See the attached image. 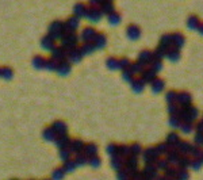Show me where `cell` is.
<instances>
[{"mask_svg": "<svg viewBox=\"0 0 203 180\" xmlns=\"http://www.w3.org/2000/svg\"><path fill=\"white\" fill-rule=\"evenodd\" d=\"M41 45H42V47L43 49H48V50H53L54 49V38L53 37H50V35H45L41 39Z\"/></svg>", "mask_w": 203, "mask_h": 180, "instance_id": "1", "label": "cell"}, {"mask_svg": "<svg viewBox=\"0 0 203 180\" xmlns=\"http://www.w3.org/2000/svg\"><path fill=\"white\" fill-rule=\"evenodd\" d=\"M52 54H53V58L57 61V60H64V57H65V49L62 46H56L54 49L52 50Z\"/></svg>", "mask_w": 203, "mask_h": 180, "instance_id": "2", "label": "cell"}, {"mask_svg": "<svg viewBox=\"0 0 203 180\" xmlns=\"http://www.w3.org/2000/svg\"><path fill=\"white\" fill-rule=\"evenodd\" d=\"M31 64H33L34 68L42 69V68H45V66H46V60L43 58V57H41V56H34Z\"/></svg>", "mask_w": 203, "mask_h": 180, "instance_id": "3", "label": "cell"}, {"mask_svg": "<svg viewBox=\"0 0 203 180\" xmlns=\"http://www.w3.org/2000/svg\"><path fill=\"white\" fill-rule=\"evenodd\" d=\"M42 137L45 138L46 141H53L56 140V131L53 127H46L45 130L42 131Z\"/></svg>", "mask_w": 203, "mask_h": 180, "instance_id": "4", "label": "cell"}, {"mask_svg": "<svg viewBox=\"0 0 203 180\" xmlns=\"http://www.w3.org/2000/svg\"><path fill=\"white\" fill-rule=\"evenodd\" d=\"M52 127L54 129V131L58 133L60 135H62L65 131H67V126H65V123H62V122H60V121H57V122L53 123Z\"/></svg>", "mask_w": 203, "mask_h": 180, "instance_id": "5", "label": "cell"}, {"mask_svg": "<svg viewBox=\"0 0 203 180\" xmlns=\"http://www.w3.org/2000/svg\"><path fill=\"white\" fill-rule=\"evenodd\" d=\"M56 144H57V146L62 148V149H67V146L69 145V140H68L65 135H58V137L56 138Z\"/></svg>", "mask_w": 203, "mask_h": 180, "instance_id": "6", "label": "cell"}, {"mask_svg": "<svg viewBox=\"0 0 203 180\" xmlns=\"http://www.w3.org/2000/svg\"><path fill=\"white\" fill-rule=\"evenodd\" d=\"M12 76H14L12 69L8 68V66H3L2 68V77H4L5 80H10V79H12Z\"/></svg>", "mask_w": 203, "mask_h": 180, "instance_id": "7", "label": "cell"}, {"mask_svg": "<svg viewBox=\"0 0 203 180\" xmlns=\"http://www.w3.org/2000/svg\"><path fill=\"white\" fill-rule=\"evenodd\" d=\"M69 69H71L69 64H68V62H64V61H61L60 64H58V66H57V71L60 72L61 75L68 73V72H69Z\"/></svg>", "mask_w": 203, "mask_h": 180, "instance_id": "8", "label": "cell"}, {"mask_svg": "<svg viewBox=\"0 0 203 180\" xmlns=\"http://www.w3.org/2000/svg\"><path fill=\"white\" fill-rule=\"evenodd\" d=\"M57 66H58V64H57V61H56L54 58L46 60V66H45V68H48L49 71H56V69H57Z\"/></svg>", "mask_w": 203, "mask_h": 180, "instance_id": "9", "label": "cell"}, {"mask_svg": "<svg viewBox=\"0 0 203 180\" xmlns=\"http://www.w3.org/2000/svg\"><path fill=\"white\" fill-rule=\"evenodd\" d=\"M52 176H53V179H54V180H61L62 176H64V169H62V168H57L54 172L52 173Z\"/></svg>", "mask_w": 203, "mask_h": 180, "instance_id": "10", "label": "cell"}, {"mask_svg": "<svg viewBox=\"0 0 203 180\" xmlns=\"http://www.w3.org/2000/svg\"><path fill=\"white\" fill-rule=\"evenodd\" d=\"M92 35H93V31L91 30V28H85V30L83 31V38L85 41H88V39H91L92 38Z\"/></svg>", "mask_w": 203, "mask_h": 180, "instance_id": "11", "label": "cell"}, {"mask_svg": "<svg viewBox=\"0 0 203 180\" xmlns=\"http://www.w3.org/2000/svg\"><path fill=\"white\" fill-rule=\"evenodd\" d=\"M81 148H83V142H81L80 140L73 141V144H72V149H73L74 152H79Z\"/></svg>", "mask_w": 203, "mask_h": 180, "instance_id": "12", "label": "cell"}, {"mask_svg": "<svg viewBox=\"0 0 203 180\" xmlns=\"http://www.w3.org/2000/svg\"><path fill=\"white\" fill-rule=\"evenodd\" d=\"M68 56H69L71 60H73V61H79L80 60V53L77 52V50H72V52H69Z\"/></svg>", "mask_w": 203, "mask_h": 180, "instance_id": "13", "label": "cell"}, {"mask_svg": "<svg viewBox=\"0 0 203 180\" xmlns=\"http://www.w3.org/2000/svg\"><path fill=\"white\" fill-rule=\"evenodd\" d=\"M60 156H61V159L67 160L68 157L71 156V152H69V150H67V149H61V153H60Z\"/></svg>", "mask_w": 203, "mask_h": 180, "instance_id": "14", "label": "cell"}, {"mask_svg": "<svg viewBox=\"0 0 203 180\" xmlns=\"http://www.w3.org/2000/svg\"><path fill=\"white\" fill-rule=\"evenodd\" d=\"M74 11H76V14L83 15V14H84V6H83V4H77L76 8H74Z\"/></svg>", "mask_w": 203, "mask_h": 180, "instance_id": "15", "label": "cell"}, {"mask_svg": "<svg viewBox=\"0 0 203 180\" xmlns=\"http://www.w3.org/2000/svg\"><path fill=\"white\" fill-rule=\"evenodd\" d=\"M65 169H68V171H71V169H73L74 168V164H73V161H67V163H65Z\"/></svg>", "mask_w": 203, "mask_h": 180, "instance_id": "16", "label": "cell"}, {"mask_svg": "<svg viewBox=\"0 0 203 180\" xmlns=\"http://www.w3.org/2000/svg\"><path fill=\"white\" fill-rule=\"evenodd\" d=\"M93 152H95V146H93V145H88V146H87V153L92 154Z\"/></svg>", "mask_w": 203, "mask_h": 180, "instance_id": "17", "label": "cell"}, {"mask_svg": "<svg viewBox=\"0 0 203 180\" xmlns=\"http://www.w3.org/2000/svg\"><path fill=\"white\" fill-rule=\"evenodd\" d=\"M76 161H77V163H79V164H83V163H85V157H83V156H79V157H77V159H76Z\"/></svg>", "mask_w": 203, "mask_h": 180, "instance_id": "18", "label": "cell"}, {"mask_svg": "<svg viewBox=\"0 0 203 180\" xmlns=\"http://www.w3.org/2000/svg\"><path fill=\"white\" fill-rule=\"evenodd\" d=\"M0 77H2V68H0Z\"/></svg>", "mask_w": 203, "mask_h": 180, "instance_id": "19", "label": "cell"}, {"mask_svg": "<svg viewBox=\"0 0 203 180\" xmlns=\"http://www.w3.org/2000/svg\"><path fill=\"white\" fill-rule=\"evenodd\" d=\"M11 180H16V179H11Z\"/></svg>", "mask_w": 203, "mask_h": 180, "instance_id": "20", "label": "cell"}]
</instances>
